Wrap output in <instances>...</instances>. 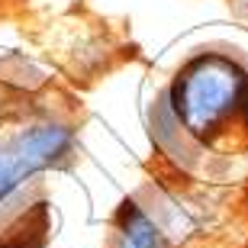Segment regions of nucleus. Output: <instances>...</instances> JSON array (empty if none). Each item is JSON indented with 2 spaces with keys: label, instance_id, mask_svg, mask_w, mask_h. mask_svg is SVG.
Returning a JSON list of instances; mask_svg holds the SVG:
<instances>
[{
  "label": "nucleus",
  "instance_id": "obj_1",
  "mask_svg": "<svg viewBox=\"0 0 248 248\" xmlns=\"http://www.w3.org/2000/svg\"><path fill=\"white\" fill-rule=\"evenodd\" d=\"M155 148L200 184L248 177V58L232 46H200L174 68L148 110Z\"/></svg>",
  "mask_w": 248,
  "mask_h": 248
},
{
  "label": "nucleus",
  "instance_id": "obj_2",
  "mask_svg": "<svg viewBox=\"0 0 248 248\" xmlns=\"http://www.w3.org/2000/svg\"><path fill=\"white\" fill-rule=\"evenodd\" d=\"M113 248H171V245L161 235L158 222L152 219V213L145 206H139L136 200H126L120 206V216H116Z\"/></svg>",
  "mask_w": 248,
  "mask_h": 248
},
{
  "label": "nucleus",
  "instance_id": "obj_3",
  "mask_svg": "<svg viewBox=\"0 0 248 248\" xmlns=\"http://www.w3.org/2000/svg\"><path fill=\"white\" fill-rule=\"evenodd\" d=\"M36 171L29 168L26 155L19 152V142H16V132L7 139H0V203L7 200L10 193L16 190L26 177H32Z\"/></svg>",
  "mask_w": 248,
  "mask_h": 248
}]
</instances>
